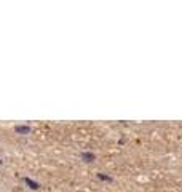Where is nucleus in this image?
I'll list each match as a JSON object with an SVG mask.
<instances>
[{"label":"nucleus","mask_w":182,"mask_h":192,"mask_svg":"<svg viewBox=\"0 0 182 192\" xmlns=\"http://www.w3.org/2000/svg\"><path fill=\"white\" fill-rule=\"evenodd\" d=\"M14 130H16V133H22V134L31 133V128H29V127H16Z\"/></svg>","instance_id":"nucleus-1"},{"label":"nucleus","mask_w":182,"mask_h":192,"mask_svg":"<svg viewBox=\"0 0 182 192\" xmlns=\"http://www.w3.org/2000/svg\"><path fill=\"white\" fill-rule=\"evenodd\" d=\"M26 182H27L29 186H31L32 189H38V184L35 181H32V179H29V178H26Z\"/></svg>","instance_id":"nucleus-2"},{"label":"nucleus","mask_w":182,"mask_h":192,"mask_svg":"<svg viewBox=\"0 0 182 192\" xmlns=\"http://www.w3.org/2000/svg\"><path fill=\"white\" fill-rule=\"evenodd\" d=\"M82 157L85 158L86 162H93L94 160V155L93 154H82Z\"/></svg>","instance_id":"nucleus-3"},{"label":"nucleus","mask_w":182,"mask_h":192,"mask_svg":"<svg viewBox=\"0 0 182 192\" xmlns=\"http://www.w3.org/2000/svg\"><path fill=\"white\" fill-rule=\"evenodd\" d=\"M0 163H2V160H0Z\"/></svg>","instance_id":"nucleus-4"}]
</instances>
